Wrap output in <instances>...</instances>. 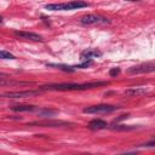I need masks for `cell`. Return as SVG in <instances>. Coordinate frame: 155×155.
Listing matches in <instances>:
<instances>
[{
    "label": "cell",
    "instance_id": "9",
    "mask_svg": "<svg viewBox=\"0 0 155 155\" xmlns=\"http://www.w3.org/2000/svg\"><path fill=\"white\" fill-rule=\"evenodd\" d=\"M107 126H108V124L104 120H101V119H94V120H92V121L88 122V128L90 130H93V131L107 128Z\"/></svg>",
    "mask_w": 155,
    "mask_h": 155
},
{
    "label": "cell",
    "instance_id": "16",
    "mask_svg": "<svg viewBox=\"0 0 155 155\" xmlns=\"http://www.w3.org/2000/svg\"><path fill=\"white\" fill-rule=\"evenodd\" d=\"M57 110H51V109H42V110H39V114L41 116H51L53 114H56Z\"/></svg>",
    "mask_w": 155,
    "mask_h": 155
},
{
    "label": "cell",
    "instance_id": "8",
    "mask_svg": "<svg viewBox=\"0 0 155 155\" xmlns=\"http://www.w3.org/2000/svg\"><path fill=\"white\" fill-rule=\"evenodd\" d=\"M102 56V52L96 50V48H87L85 50L84 52H81V59L82 61H91L92 58H96V57H99Z\"/></svg>",
    "mask_w": 155,
    "mask_h": 155
},
{
    "label": "cell",
    "instance_id": "5",
    "mask_svg": "<svg viewBox=\"0 0 155 155\" xmlns=\"http://www.w3.org/2000/svg\"><path fill=\"white\" fill-rule=\"evenodd\" d=\"M40 91H33V90H28V91H15V92H5L1 93V97H6V98H25V97H31V96H36L39 94Z\"/></svg>",
    "mask_w": 155,
    "mask_h": 155
},
{
    "label": "cell",
    "instance_id": "3",
    "mask_svg": "<svg viewBox=\"0 0 155 155\" xmlns=\"http://www.w3.org/2000/svg\"><path fill=\"white\" fill-rule=\"evenodd\" d=\"M116 109H119V107L110 105V104H98V105H91V107L85 108L84 113H86V114H107V113L115 111Z\"/></svg>",
    "mask_w": 155,
    "mask_h": 155
},
{
    "label": "cell",
    "instance_id": "17",
    "mask_svg": "<svg viewBox=\"0 0 155 155\" xmlns=\"http://www.w3.org/2000/svg\"><path fill=\"white\" fill-rule=\"evenodd\" d=\"M120 74V68H111L110 70H109V75L111 76V78H115L116 75H119Z\"/></svg>",
    "mask_w": 155,
    "mask_h": 155
},
{
    "label": "cell",
    "instance_id": "10",
    "mask_svg": "<svg viewBox=\"0 0 155 155\" xmlns=\"http://www.w3.org/2000/svg\"><path fill=\"white\" fill-rule=\"evenodd\" d=\"M147 92H148L147 88H143V87H133V88L126 90L125 91V94L126 96H131V97H138V96L145 94Z\"/></svg>",
    "mask_w": 155,
    "mask_h": 155
},
{
    "label": "cell",
    "instance_id": "11",
    "mask_svg": "<svg viewBox=\"0 0 155 155\" xmlns=\"http://www.w3.org/2000/svg\"><path fill=\"white\" fill-rule=\"evenodd\" d=\"M11 109L13 111H33V110H35V107L27 105V104H18V105H12Z\"/></svg>",
    "mask_w": 155,
    "mask_h": 155
},
{
    "label": "cell",
    "instance_id": "2",
    "mask_svg": "<svg viewBox=\"0 0 155 155\" xmlns=\"http://www.w3.org/2000/svg\"><path fill=\"white\" fill-rule=\"evenodd\" d=\"M87 6H90V4L84 1H69V2H61V4H47L45 8L50 11H68V10H76V8L87 7Z\"/></svg>",
    "mask_w": 155,
    "mask_h": 155
},
{
    "label": "cell",
    "instance_id": "15",
    "mask_svg": "<svg viewBox=\"0 0 155 155\" xmlns=\"http://www.w3.org/2000/svg\"><path fill=\"white\" fill-rule=\"evenodd\" d=\"M134 126H126V125H116L113 127L114 131H130V130H134Z\"/></svg>",
    "mask_w": 155,
    "mask_h": 155
},
{
    "label": "cell",
    "instance_id": "12",
    "mask_svg": "<svg viewBox=\"0 0 155 155\" xmlns=\"http://www.w3.org/2000/svg\"><path fill=\"white\" fill-rule=\"evenodd\" d=\"M30 82H18V81H11V80H5L0 78V85H28Z\"/></svg>",
    "mask_w": 155,
    "mask_h": 155
},
{
    "label": "cell",
    "instance_id": "7",
    "mask_svg": "<svg viewBox=\"0 0 155 155\" xmlns=\"http://www.w3.org/2000/svg\"><path fill=\"white\" fill-rule=\"evenodd\" d=\"M15 34L18 38L22 39H27V40H31V41H42V36L35 33H30V31H15Z\"/></svg>",
    "mask_w": 155,
    "mask_h": 155
},
{
    "label": "cell",
    "instance_id": "18",
    "mask_svg": "<svg viewBox=\"0 0 155 155\" xmlns=\"http://www.w3.org/2000/svg\"><path fill=\"white\" fill-rule=\"evenodd\" d=\"M117 155H137V153L131 151V153H124V154H117Z\"/></svg>",
    "mask_w": 155,
    "mask_h": 155
},
{
    "label": "cell",
    "instance_id": "1",
    "mask_svg": "<svg viewBox=\"0 0 155 155\" xmlns=\"http://www.w3.org/2000/svg\"><path fill=\"white\" fill-rule=\"evenodd\" d=\"M109 85L107 81H98V82H85V84H57V85H48L42 86L41 90H50V91H82L90 90L99 86Z\"/></svg>",
    "mask_w": 155,
    "mask_h": 155
},
{
    "label": "cell",
    "instance_id": "6",
    "mask_svg": "<svg viewBox=\"0 0 155 155\" xmlns=\"http://www.w3.org/2000/svg\"><path fill=\"white\" fill-rule=\"evenodd\" d=\"M155 70V64L153 62L150 63H143V64H139V65H136V67H131L128 68L127 73L130 74H142V73H151Z\"/></svg>",
    "mask_w": 155,
    "mask_h": 155
},
{
    "label": "cell",
    "instance_id": "19",
    "mask_svg": "<svg viewBox=\"0 0 155 155\" xmlns=\"http://www.w3.org/2000/svg\"><path fill=\"white\" fill-rule=\"evenodd\" d=\"M1 22H2V18H1V17H0V23H1Z\"/></svg>",
    "mask_w": 155,
    "mask_h": 155
},
{
    "label": "cell",
    "instance_id": "13",
    "mask_svg": "<svg viewBox=\"0 0 155 155\" xmlns=\"http://www.w3.org/2000/svg\"><path fill=\"white\" fill-rule=\"evenodd\" d=\"M33 125H47V126H59V125H67L65 122L61 121H47V122H33Z\"/></svg>",
    "mask_w": 155,
    "mask_h": 155
},
{
    "label": "cell",
    "instance_id": "20",
    "mask_svg": "<svg viewBox=\"0 0 155 155\" xmlns=\"http://www.w3.org/2000/svg\"><path fill=\"white\" fill-rule=\"evenodd\" d=\"M81 155H90V154H81Z\"/></svg>",
    "mask_w": 155,
    "mask_h": 155
},
{
    "label": "cell",
    "instance_id": "14",
    "mask_svg": "<svg viewBox=\"0 0 155 155\" xmlns=\"http://www.w3.org/2000/svg\"><path fill=\"white\" fill-rule=\"evenodd\" d=\"M0 58L1 59H16V57L10 53L8 51H4V50H0Z\"/></svg>",
    "mask_w": 155,
    "mask_h": 155
},
{
    "label": "cell",
    "instance_id": "4",
    "mask_svg": "<svg viewBox=\"0 0 155 155\" xmlns=\"http://www.w3.org/2000/svg\"><path fill=\"white\" fill-rule=\"evenodd\" d=\"M80 23L81 24H85V25H91V24H107V23H110V21L108 18H105V17H102V16L87 15V16L81 17Z\"/></svg>",
    "mask_w": 155,
    "mask_h": 155
}]
</instances>
